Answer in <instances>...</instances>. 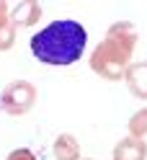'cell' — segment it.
I'll use <instances>...</instances> for the list:
<instances>
[{"label": "cell", "mask_w": 147, "mask_h": 160, "mask_svg": "<svg viewBox=\"0 0 147 160\" xmlns=\"http://www.w3.org/2000/svg\"><path fill=\"white\" fill-rule=\"evenodd\" d=\"M88 44V34L77 21H52L44 26L39 34L31 39V52L39 62L44 65H54V67H65L72 65L83 57Z\"/></svg>", "instance_id": "6da1fadb"}]
</instances>
